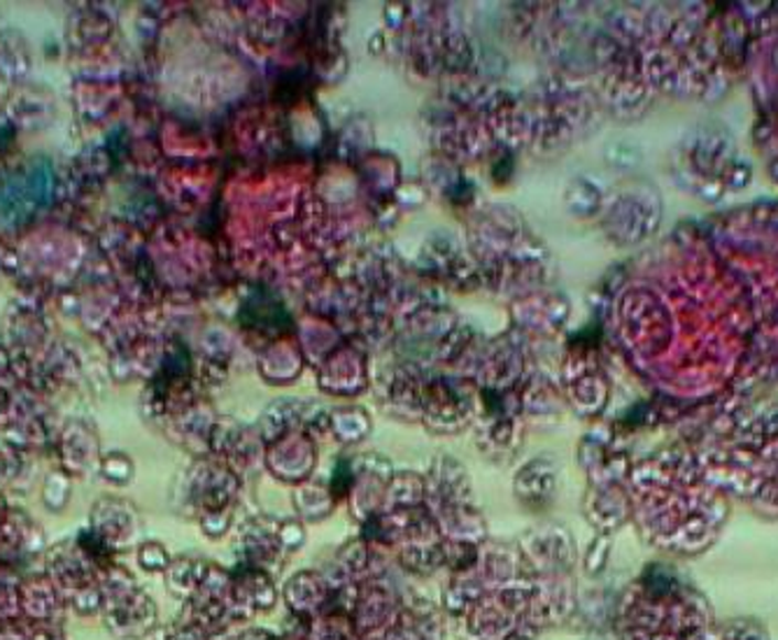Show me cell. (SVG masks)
Instances as JSON below:
<instances>
[{"instance_id":"6da1fadb","label":"cell","mask_w":778,"mask_h":640,"mask_svg":"<svg viewBox=\"0 0 778 640\" xmlns=\"http://www.w3.org/2000/svg\"><path fill=\"white\" fill-rule=\"evenodd\" d=\"M52 169L43 163H33V166L17 175L6 189L0 192V224H22L24 219L33 217L43 205L52 198Z\"/></svg>"}]
</instances>
